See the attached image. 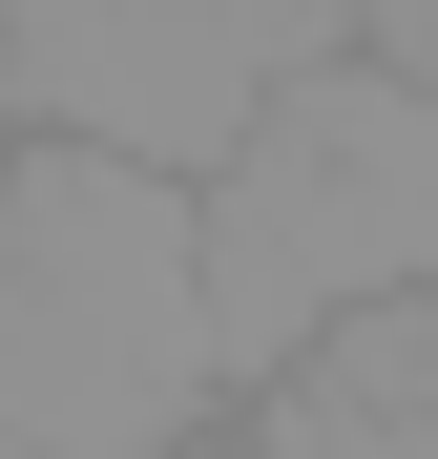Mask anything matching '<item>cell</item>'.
I'll list each match as a JSON object with an SVG mask.
<instances>
[{
  "label": "cell",
  "instance_id": "cell-2",
  "mask_svg": "<svg viewBox=\"0 0 438 459\" xmlns=\"http://www.w3.org/2000/svg\"><path fill=\"white\" fill-rule=\"evenodd\" d=\"M417 272H438V63L313 42L230 126V168H209V314H230V376H271L292 334H334L355 292H417Z\"/></svg>",
  "mask_w": 438,
  "mask_h": 459
},
{
  "label": "cell",
  "instance_id": "cell-3",
  "mask_svg": "<svg viewBox=\"0 0 438 459\" xmlns=\"http://www.w3.org/2000/svg\"><path fill=\"white\" fill-rule=\"evenodd\" d=\"M313 42H355L334 0H0V105L21 126H105V146H167V168H230V126Z\"/></svg>",
  "mask_w": 438,
  "mask_h": 459
},
{
  "label": "cell",
  "instance_id": "cell-1",
  "mask_svg": "<svg viewBox=\"0 0 438 459\" xmlns=\"http://www.w3.org/2000/svg\"><path fill=\"white\" fill-rule=\"evenodd\" d=\"M209 397H230L209 168L21 126L0 146V459H167Z\"/></svg>",
  "mask_w": 438,
  "mask_h": 459
},
{
  "label": "cell",
  "instance_id": "cell-4",
  "mask_svg": "<svg viewBox=\"0 0 438 459\" xmlns=\"http://www.w3.org/2000/svg\"><path fill=\"white\" fill-rule=\"evenodd\" d=\"M271 459H438V272L417 292H355L334 334L271 355Z\"/></svg>",
  "mask_w": 438,
  "mask_h": 459
},
{
  "label": "cell",
  "instance_id": "cell-5",
  "mask_svg": "<svg viewBox=\"0 0 438 459\" xmlns=\"http://www.w3.org/2000/svg\"><path fill=\"white\" fill-rule=\"evenodd\" d=\"M167 459H188V438H167ZM209 459H271V438H209Z\"/></svg>",
  "mask_w": 438,
  "mask_h": 459
}]
</instances>
